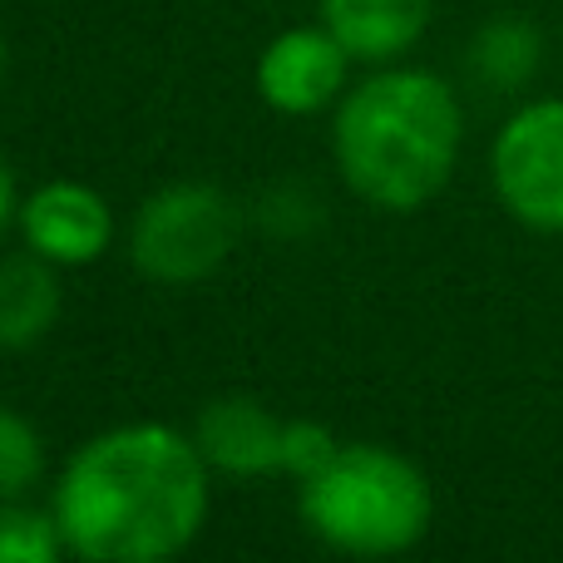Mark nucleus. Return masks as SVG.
<instances>
[{
    "label": "nucleus",
    "mask_w": 563,
    "mask_h": 563,
    "mask_svg": "<svg viewBox=\"0 0 563 563\" xmlns=\"http://www.w3.org/2000/svg\"><path fill=\"white\" fill-rule=\"evenodd\" d=\"M65 544L95 563H158L198 539L208 519V460L168 426L95 435L55 489Z\"/></svg>",
    "instance_id": "obj_1"
},
{
    "label": "nucleus",
    "mask_w": 563,
    "mask_h": 563,
    "mask_svg": "<svg viewBox=\"0 0 563 563\" xmlns=\"http://www.w3.org/2000/svg\"><path fill=\"white\" fill-rule=\"evenodd\" d=\"M460 99L440 75L390 69L336 114V164L366 203L410 213L450 184L460 158Z\"/></svg>",
    "instance_id": "obj_2"
},
{
    "label": "nucleus",
    "mask_w": 563,
    "mask_h": 563,
    "mask_svg": "<svg viewBox=\"0 0 563 563\" xmlns=\"http://www.w3.org/2000/svg\"><path fill=\"white\" fill-rule=\"evenodd\" d=\"M435 515L430 479L386 445H341L321 475L301 479V519L341 554H400Z\"/></svg>",
    "instance_id": "obj_3"
},
{
    "label": "nucleus",
    "mask_w": 563,
    "mask_h": 563,
    "mask_svg": "<svg viewBox=\"0 0 563 563\" xmlns=\"http://www.w3.org/2000/svg\"><path fill=\"white\" fill-rule=\"evenodd\" d=\"M238 243L233 198L213 184H174L154 194L134 218L129 257L148 282L188 287L213 277Z\"/></svg>",
    "instance_id": "obj_4"
},
{
    "label": "nucleus",
    "mask_w": 563,
    "mask_h": 563,
    "mask_svg": "<svg viewBox=\"0 0 563 563\" xmlns=\"http://www.w3.org/2000/svg\"><path fill=\"white\" fill-rule=\"evenodd\" d=\"M495 188L519 223L563 233V99H539L499 129Z\"/></svg>",
    "instance_id": "obj_5"
},
{
    "label": "nucleus",
    "mask_w": 563,
    "mask_h": 563,
    "mask_svg": "<svg viewBox=\"0 0 563 563\" xmlns=\"http://www.w3.org/2000/svg\"><path fill=\"white\" fill-rule=\"evenodd\" d=\"M351 49L331 30H287L263 49L257 65V89L282 114H311L331 104L346 79Z\"/></svg>",
    "instance_id": "obj_6"
},
{
    "label": "nucleus",
    "mask_w": 563,
    "mask_h": 563,
    "mask_svg": "<svg viewBox=\"0 0 563 563\" xmlns=\"http://www.w3.org/2000/svg\"><path fill=\"white\" fill-rule=\"evenodd\" d=\"M20 223H25V243L35 247L40 257L69 263V267L95 263V257L109 247V233H114L109 203L85 184L35 188L30 203L20 208Z\"/></svg>",
    "instance_id": "obj_7"
},
{
    "label": "nucleus",
    "mask_w": 563,
    "mask_h": 563,
    "mask_svg": "<svg viewBox=\"0 0 563 563\" xmlns=\"http://www.w3.org/2000/svg\"><path fill=\"white\" fill-rule=\"evenodd\" d=\"M198 450L228 475H267L287 470V420L247 396H228L198 416Z\"/></svg>",
    "instance_id": "obj_8"
},
{
    "label": "nucleus",
    "mask_w": 563,
    "mask_h": 563,
    "mask_svg": "<svg viewBox=\"0 0 563 563\" xmlns=\"http://www.w3.org/2000/svg\"><path fill=\"white\" fill-rule=\"evenodd\" d=\"M435 0H321L327 30L351 59H390L420 40Z\"/></svg>",
    "instance_id": "obj_9"
},
{
    "label": "nucleus",
    "mask_w": 563,
    "mask_h": 563,
    "mask_svg": "<svg viewBox=\"0 0 563 563\" xmlns=\"http://www.w3.org/2000/svg\"><path fill=\"white\" fill-rule=\"evenodd\" d=\"M59 317V282L35 247L0 257V346H30Z\"/></svg>",
    "instance_id": "obj_10"
},
{
    "label": "nucleus",
    "mask_w": 563,
    "mask_h": 563,
    "mask_svg": "<svg viewBox=\"0 0 563 563\" xmlns=\"http://www.w3.org/2000/svg\"><path fill=\"white\" fill-rule=\"evenodd\" d=\"M470 65H475V75L485 85L519 89L539 69V35L529 25H519V20H495L489 30H479Z\"/></svg>",
    "instance_id": "obj_11"
},
{
    "label": "nucleus",
    "mask_w": 563,
    "mask_h": 563,
    "mask_svg": "<svg viewBox=\"0 0 563 563\" xmlns=\"http://www.w3.org/2000/svg\"><path fill=\"white\" fill-rule=\"evenodd\" d=\"M59 544V519L35 515L20 505H0V563H55Z\"/></svg>",
    "instance_id": "obj_12"
},
{
    "label": "nucleus",
    "mask_w": 563,
    "mask_h": 563,
    "mask_svg": "<svg viewBox=\"0 0 563 563\" xmlns=\"http://www.w3.org/2000/svg\"><path fill=\"white\" fill-rule=\"evenodd\" d=\"M40 465H45V450H40L35 426L0 406V495L5 499L25 495L40 479Z\"/></svg>",
    "instance_id": "obj_13"
},
{
    "label": "nucleus",
    "mask_w": 563,
    "mask_h": 563,
    "mask_svg": "<svg viewBox=\"0 0 563 563\" xmlns=\"http://www.w3.org/2000/svg\"><path fill=\"white\" fill-rule=\"evenodd\" d=\"M10 213H15V184H10V168L0 164V228L10 223Z\"/></svg>",
    "instance_id": "obj_14"
},
{
    "label": "nucleus",
    "mask_w": 563,
    "mask_h": 563,
    "mask_svg": "<svg viewBox=\"0 0 563 563\" xmlns=\"http://www.w3.org/2000/svg\"><path fill=\"white\" fill-rule=\"evenodd\" d=\"M0 75H5V45H0Z\"/></svg>",
    "instance_id": "obj_15"
}]
</instances>
